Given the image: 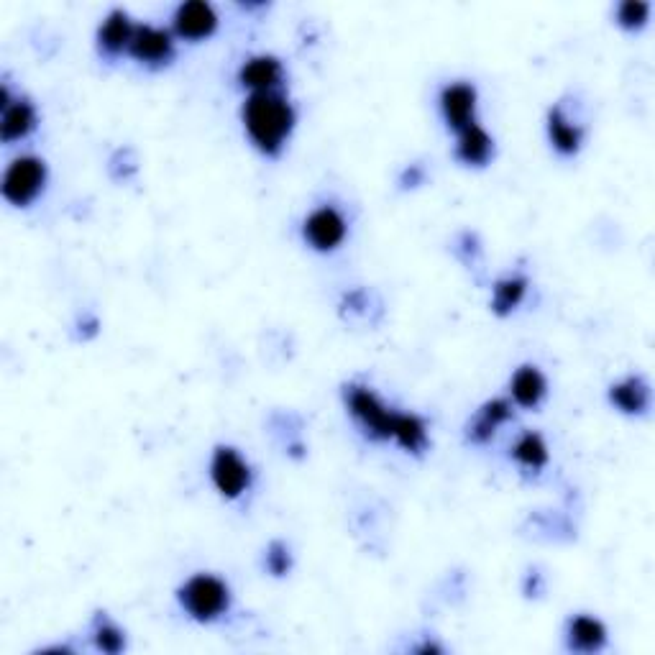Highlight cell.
<instances>
[{
	"instance_id": "obj_1",
	"label": "cell",
	"mask_w": 655,
	"mask_h": 655,
	"mask_svg": "<svg viewBox=\"0 0 655 655\" xmlns=\"http://www.w3.org/2000/svg\"><path fill=\"white\" fill-rule=\"evenodd\" d=\"M244 128L251 144L267 154L279 157L295 128V108L282 93H254L244 103Z\"/></svg>"
},
{
	"instance_id": "obj_2",
	"label": "cell",
	"mask_w": 655,
	"mask_h": 655,
	"mask_svg": "<svg viewBox=\"0 0 655 655\" xmlns=\"http://www.w3.org/2000/svg\"><path fill=\"white\" fill-rule=\"evenodd\" d=\"M182 609L195 622H215L231 607V589L223 579L213 574H195L185 581L177 594Z\"/></svg>"
},
{
	"instance_id": "obj_3",
	"label": "cell",
	"mask_w": 655,
	"mask_h": 655,
	"mask_svg": "<svg viewBox=\"0 0 655 655\" xmlns=\"http://www.w3.org/2000/svg\"><path fill=\"white\" fill-rule=\"evenodd\" d=\"M47 182V164L39 157H18L3 177V198L16 208L31 205L44 190Z\"/></svg>"
},
{
	"instance_id": "obj_4",
	"label": "cell",
	"mask_w": 655,
	"mask_h": 655,
	"mask_svg": "<svg viewBox=\"0 0 655 655\" xmlns=\"http://www.w3.org/2000/svg\"><path fill=\"white\" fill-rule=\"evenodd\" d=\"M346 405L351 415L364 425L371 438H392L397 412L389 410L369 387H364V384H348Z\"/></svg>"
},
{
	"instance_id": "obj_5",
	"label": "cell",
	"mask_w": 655,
	"mask_h": 655,
	"mask_svg": "<svg viewBox=\"0 0 655 655\" xmlns=\"http://www.w3.org/2000/svg\"><path fill=\"white\" fill-rule=\"evenodd\" d=\"M210 476H213L215 489L226 499H238L246 489L251 487V466L246 464L244 456L231 446L215 448L213 464H210Z\"/></svg>"
},
{
	"instance_id": "obj_6",
	"label": "cell",
	"mask_w": 655,
	"mask_h": 655,
	"mask_svg": "<svg viewBox=\"0 0 655 655\" xmlns=\"http://www.w3.org/2000/svg\"><path fill=\"white\" fill-rule=\"evenodd\" d=\"M346 233V218H343L341 210H336L333 205H323V208L313 210V213L305 218V223H302V236H305V241H308L315 251L338 249V246L343 244Z\"/></svg>"
},
{
	"instance_id": "obj_7",
	"label": "cell",
	"mask_w": 655,
	"mask_h": 655,
	"mask_svg": "<svg viewBox=\"0 0 655 655\" xmlns=\"http://www.w3.org/2000/svg\"><path fill=\"white\" fill-rule=\"evenodd\" d=\"M131 57L149 67H162L174 57V41L169 31L157 26H136V34L128 47Z\"/></svg>"
},
{
	"instance_id": "obj_8",
	"label": "cell",
	"mask_w": 655,
	"mask_h": 655,
	"mask_svg": "<svg viewBox=\"0 0 655 655\" xmlns=\"http://www.w3.org/2000/svg\"><path fill=\"white\" fill-rule=\"evenodd\" d=\"M218 29V13L205 0H190L174 11V31L187 41L208 39Z\"/></svg>"
},
{
	"instance_id": "obj_9",
	"label": "cell",
	"mask_w": 655,
	"mask_h": 655,
	"mask_svg": "<svg viewBox=\"0 0 655 655\" xmlns=\"http://www.w3.org/2000/svg\"><path fill=\"white\" fill-rule=\"evenodd\" d=\"M441 113L453 131L471 126L476 113V90L469 82H451L441 90Z\"/></svg>"
},
{
	"instance_id": "obj_10",
	"label": "cell",
	"mask_w": 655,
	"mask_h": 655,
	"mask_svg": "<svg viewBox=\"0 0 655 655\" xmlns=\"http://www.w3.org/2000/svg\"><path fill=\"white\" fill-rule=\"evenodd\" d=\"M282 77H285V70H282V62L272 54H256V57L246 59L238 70V82L244 87H249L251 95L254 93H274L279 85H282Z\"/></svg>"
},
{
	"instance_id": "obj_11",
	"label": "cell",
	"mask_w": 655,
	"mask_h": 655,
	"mask_svg": "<svg viewBox=\"0 0 655 655\" xmlns=\"http://www.w3.org/2000/svg\"><path fill=\"white\" fill-rule=\"evenodd\" d=\"M134 34H136V26L131 24L128 13L111 11L98 31L100 52L108 54V57H118V54L126 52V49L131 47V39H134Z\"/></svg>"
},
{
	"instance_id": "obj_12",
	"label": "cell",
	"mask_w": 655,
	"mask_h": 655,
	"mask_svg": "<svg viewBox=\"0 0 655 655\" xmlns=\"http://www.w3.org/2000/svg\"><path fill=\"white\" fill-rule=\"evenodd\" d=\"M494 154L492 136L484 131L479 123H471L464 131H458V146L456 157L469 167H484Z\"/></svg>"
},
{
	"instance_id": "obj_13",
	"label": "cell",
	"mask_w": 655,
	"mask_h": 655,
	"mask_svg": "<svg viewBox=\"0 0 655 655\" xmlns=\"http://www.w3.org/2000/svg\"><path fill=\"white\" fill-rule=\"evenodd\" d=\"M566 638H569V648L576 653H599L607 645V627L597 617L579 615L569 622Z\"/></svg>"
},
{
	"instance_id": "obj_14",
	"label": "cell",
	"mask_w": 655,
	"mask_h": 655,
	"mask_svg": "<svg viewBox=\"0 0 655 655\" xmlns=\"http://www.w3.org/2000/svg\"><path fill=\"white\" fill-rule=\"evenodd\" d=\"M548 136H551V144L563 157H574L576 151L581 149V141H584V131H581L579 123L566 116L563 105H556L548 113Z\"/></svg>"
},
{
	"instance_id": "obj_15",
	"label": "cell",
	"mask_w": 655,
	"mask_h": 655,
	"mask_svg": "<svg viewBox=\"0 0 655 655\" xmlns=\"http://www.w3.org/2000/svg\"><path fill=\"white\" fill-rule=\"evenodd\" d=\"M609 400L625 415H643L650 405V387L643 377H627L612 384Z\"/></svg>"
},
{
	"instance_id": "obj_16",
	"label": "cell",
	"mask_w": 655,
	"mask_h": 655,
	"mask_svg": "<svg viewBox=\"0 0 655 655\" xmlns=\"http://www.w3.org/2000/svg\"><path fill=\"white\" fill-rule=\"evenodd\" d=\"M36 128V108L29 100H13L8 108H3L0 118V139L6 144L21 141Z\"/></svg>"
},
{
	"instance_id": "obj_17",
	"label": "cell",
	"mask_w": 655,
	"mask_h": 655,
	"mask_svg": "<svg viewBox=\"0 0 655 655\" xmlns=\"http://www.w3.org/2000/svg\"><path fill=\"white\" fill-rule=\"evenodd\" d=\"M512 397H515L517 405L522 407H538L543 402L545 392H548V382H545L543 371L538 366H520L512 377Z\"/></svg>"
},
{
	"instance_id": "obj_18",
	"label": "cell",
	"mask_w": 655,
	"mask_h": 655,
	"mask_svg": "<svg viewBox=\"0 0 655 655\" xmlns=\"http://www.w3.org/2000/svg\"><path fill=\"white\" fill-rule=\"evenodd\" d=\"M512 418V407L507 400H492L479 410L474 423L469 425V441L471 443H487L492 441V435L502 423Z\"/></svg>"
},
{
	"instance_id": "obj_19",
	"label": "cell",
	"mask_w": 655,
	"mask_h": 655,
	"mask_svg": "<svg viewBox=\"0 0 655 655\" xmlns=\"http://www.w3.org/2000/svg\"><path fill=\"white\" fill-rule=\"evenodd\" d=\"M392 438H395L407 453H423L425 448H428V425H425V420L418 418V415L397 412Z\"/></svg>"
},
{
	"instance_id": "obj_20",
	"label": "cell",
	"mask_w": 655,
	"mask_h": 655,
	"mask_svg": "<svg viewBox=\"0 0 655 655\" xmlns=\"http://www.w3.org/2000/svg\"><path fill=\"white\" fill-rule=\"evenodd\" d=\"M525 292H528V279L525 277L499 279L497 285H494L492 310L497 315H510L525 300Z\"/></svg>"
},
{
	"instance_id": "obj_21",
	"label": "cell",
	"mask_w": 655,
	"mask_h": 655,
	"mask_svg": "<svg viewBox=\"0 0 655 655\" xmlns=\"http://www.w3.org/2000/svg\"><path fill=\"white\" fill-rule=\"evenodd\" d=\"M512 458L517 464L525 466V469H543L548 464V446H545L543 435L538 433H525L517 438V443L512 446Z\"/></svg>"
},
{
	"instance_id": "obj_22",
	"label": "cell",
	"mask_w": 655,
	"mask_h": 655,
	"mask_svg": "<svg viewBox=\"0 0 655 655\" xmlns=\"http://www.w3.org/2000/svg\"><path fill=\"white\" fill-rule=\"evenodd\" d=\"M95 648L103 650V653H121L126 648V638H123V630L118 625H113L111 620H105V617H98L95 620Z\"/></svg>"
},
{
	"instance_id": "obj_23",
	"label": "cell",
	"mask_w": 655,
	"mask_h": 655,
	"mask_svg": "<svg viewBox=\"0 0 655 655\" xmlns=\"http://www.w3.org/2000/svg\"><path fill=\"white\" fill-rule=\"evenodd\" d=\"M648 13H650V6L648 3H640V0H627V3H622L620 8H617V24L622 26V29H643L645 21H648Z\"/></svg>"
},
{
	"instance_id": "obj_24",
	"label": "cell",
	"mask_w": 655,
	"mask_h": 655,
	"mask_svg": "<svg viewBox=\"0 0 655 655\" xmlns=\"http://www.w3.org/2000/svg\"><path fill=\"white\" fill-rule=\"evenodd\" d=\"M292 569V553L282 540H274L267 548V571L272 576H287Z\"/></svg>"
},
{
	"instance_id": "obj_25",
	"label": "cell",
	"mask_w": 655,
	"mask_h": 655,
	"mask_svg": "<svg viewBox=\"0 0 655 655\" xmlns=\"http://www.w3.org/2000/svg\"><path fill=\"white\" fill-rule=\"evenodd\" d=\"M420 180H423V169L415 167V164H412L410 169H405V174H402V185L405 187H407V182H412L410 187H418Z\"/></svg>"
},
{
	"instance_id": "obj_26",
	"label": "cell",
	"mask_w": 655,
	"mask_h": 655,
	"mask_svg": "<svg viewBox=\"0 0 655 655\" xmlns=\"http://www.w3.org/2000/svg\"><path fill=\"white\" fill-rule=\"evenodd\" d=\"M418 653H441V648L438 645H423V648H418Z\"/></svg>"
}]
</instances>
